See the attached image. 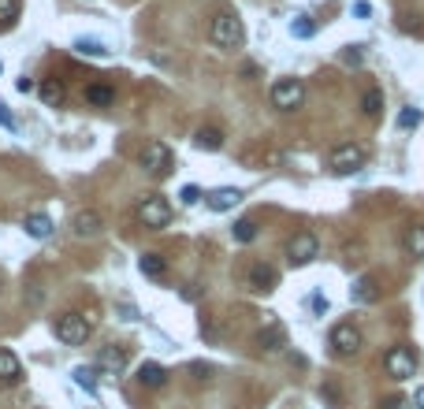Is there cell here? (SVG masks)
<instances>
[{"label": "cell", "instance_id": "1", "mask_svg": "<svg viewBox=\"0 0 424 409\" xmlns=\"http://www.w3.org/2000/svg\"><path fill=\"white\" fill-rule=\"evenodd\" d=\"M208 38L216 48H223V53H235V48H242V41H246V26H242V19L235 11H216L208 23Z\"/></svg>", "mask_w": 424, "mask_h": 409}, {"label": "cell", "instance_id": "2", "mask_svg": "<svg viewBox=\"0 0 424 409\" xmlns=\"http://www.w3.org/2000/svg\"><path fill=\"white\" fill-rule=\"evenodd\" d=\"M53 331H56V339L63 342V346H83L93 327H90V320L83 313H63V317L53 320Z\"/></svg>", "mask_w": 424, "mask_h": 409}, {"label": "cell", "instance_id": "3", "mask_svg": "<svg viewBox=\"0 0 424 409\" xmlns=\"http://www.w3.org/2000/svg\"><path fill=\"white\" fill-rule=\"evenodd\" d=\"M328 164H332L335 175H354V171L365 168V149L357 142H342V145H335V149H332Z\"/></svg>", "mask_w": 424, "mask_h": 409}, {"label": "cell", "instance_id": "4", "mask_svg": "<svg viewBox=\"0 0 424 409\" xmlns=\"http://www.w3.org/2000/svg\"><path fill=\"white\" fill-rule=\"evenodd\" d=\"M138 220L149 227V231H164L171 223V205L160 198V193H149V198H142V205H138Z\"/></svg>", "mask_w": 424, "mask_h": 409}, {"label": "cell", "instance_id": "5", "mask_svg": "<svg viewBox=\"0 0 424 409\" xmlns=\"http://www.w3.org/2000/svg\"><path fill=\"white\" fill-rule=\"evenodd\" d=\"M305 101V86H302V78H280L272 86V108H280V112H295L302 108Z\"/></svg>", "mask_w": 424, "mask_h": 409}, {"label": "cell", "instance_id": "6", "mask_svg": "<svg viewBox=\"0 0 424 409\" xmlns=\"http://www.w3.org/2000/svg\"><path fill=\"white\" fill-rule=\"evenodd\" d=\"M171 149L164 142H145V149H142V168L149 171V175H157V179H164L168 171H171Z\"/></svg>", "mask_w": 424, "mask_h": 409}, {"label": "cell", "instance_id": "7", "mask_svg": "<svg viewBox=\"0 0 424 409\" xmlns=\"http://www.w3.org/2000/svg\"><path fill=\"white\" fill-rule=\"evenodd\" d=\"M383 368H387V376H395V380H410L417 372V357L410 346H391L383 357Z\"/></svg>", "mask_w": 424, "mask_h": 409}, {"label": "cell", "instance_id": "8", "mask_svg": "<svg viewBox=\"0 0 424 409\" xmlns=\"http://www.w3.org/2000/svg\"><path fill=\"white\" fill-rule=\"evenodd\" d=\"M332 350L342 354V357H354L361 350V331H357L354 324H335L332 327Z\"/></svg>", "mask_w": 424, "mask_h": 409}, {"label": "cell", "instance_id": "9", "mask_svg": "<svg viewBox=\"0 0 424 409\" xmlns=\"http://www.w3.org/2000/svg\"><path fill=\"white\" fill-rule=\"evenodd\" d=\"M317 253H320V242H317L313 231H298L295 238H290V245H287V257L295 260V265H309Z\"/></svg>", "mask_w": 424, "mask_h": 409}, {"label": "cell", "instance_id": "10", "mask_svg": "<svg viewBox=\"0 0 424 409\" xmlns=\"http://www.w3.org/2000/svg\"><path fill=\"white\" fill-rule=\"evenodd\" d=\"M71 227H75V235H78V238H97V235L105 231V216H101L97 208H83V212L75 216Z\"/></svg>", "mask_w": 424, "mask_h": 409}, {"label": "cell", "instance_id": "11", "mask_svg": "<svg viewBox=\"0 0 424 409\" xmlns=\"http://www.w3.org/2000/svg\"><path fill=\"white\" fill-rule=\"evenodd\" d=\"M127 361H130V357H127V350H123V346H105L101 354H97V368H101V372H112V376L123 372V368H127Z\"/></svg>", "mask_w": 424, "mask_h": 409}, {"label": "cell", "instance_id": "12", "mask_svg": "<svg viewBox=\"0 0 424 409\" xmlns=\"http://www.w3.org/2000/svg\"><path fill=\"white\" fill-rule=\"evenodd\" d=\"M23 380V365H19V357H15L11 350L0 346V383L11 387V383H19Z\"/></svg>", "mask_w": 424, "mask_h": 409}, {"label": "cell", "instance_id": "13", "mask_svg": "<svg viewBox=\"0 0 424 409\" xmlns=\"http://www.w3.org/2000/svg\"><path fill=\"white\" fill-rule=\"evenodd\" d=\"M238 201H242V190H235V186H220V190L208 193V208L212 212H231Z\"/></svg>", "mask_w": 424, "mask_h": 409}, {"label": "cell", "instance_id": "14", "mask_svg": "<svg viewBox=\"0 0 424 409\" xmlns=\"http://www.w3.org/2000/svg\"><path fill=\"white\" fill-rule=\"evenodd\" d=\"M86 105H93V108L116 105V86H108V82H90L86 86Z\"/></svg>", "mask_w": 424, "mask_h": 409}, {"label": "cell", "instance_id": "15", "mask_svg": "<svg viewBox=\"0 0 424 409\" xmlns=\"http://www.w3.org/2000/svg\"><path fill=\"white\" fill-rule=\"evenodd\" d=\"M23 231L30 235V238H38V242H45L48 235H53V220L45 216V212H30V216L23 220Z\"/></svg>", "mask_w": 424, "mask_h": 409}, {"label": "cell", "instance_id": "16", "mask_svg": "<svg viewBox=\"0 0 424 409\" xmlns=\"http://www.w3.org/2000/svg\"><path fill=\"white\" fill-rule=\"evenodd\" d=\"M194 145H198V149H208V153H220V149H223V130L201 127L198 134H194Z\"/></svg>", "mask_w": 424, "mask_h": 409}, {"label": "cell", "instance_id": "17", "mask_svg": "<svg viewBox=\"0 0 424 409\" xmlns=\"http://www.w3.org/2000/svg\"><path fill=\"white\" fill-rule=\"evenodd\" d=\"M275 280H280V275H275L272 265H253V268H250V287H253V290H272Z\"/></svg>", "mask_w": 424, "mask_h": 409}, {"label": "cell", "instance_id": "18", "mask_svg": "<svg viewBox=\"0 0 424 409\" xmlns=\"http://www.w3.org/2000/svg\"><path fill=\"white\" fill-rule=\"evenodd\" d=\"M138 268H142V275H149V280H164V275H168V260L160 253H145L138 260Z\"/></svg>", "mask_w": 424, "mask_h": 409}, {"label": "cell", "instance_id": "19", "mask_svg": "<svg viewBox=\"0 0 424 409\" xmlns=\"http://www.w3.org/2000/svg\"><path fill=\"white\" fill-rule=\"evenodd\" d=\"M350 298H354L357 305H365V302H376V298H380V287H376V280H369V275H361V280L354 283Z\"/></svg>", "mask_w": 424, "mask_h": 409}, {"label": "cell", "instance_id": "20", "mask_svg": "<svg viewBox=\"0 0 424 409\" xmlns=\"http://www.w3.org/2000/svg\"><path fill=\"white\" fill-rule=\"evenodd\" d=\"M138 383H145V387H164V383H168V372L160 368L157 361H145V365L138 368Z\"/></svg>", "mask_w": 424, "mask_h": 409}, {"label": "cell", "instance_id": "21", "mask_svg": "<svg viewBox=\"0 0 424 409\" xmlns=\"http://www.w3.org/2000/svg\"><path fill=\"white\" fill-rule=\"evenodd\" d=\"M38 90H41V101H45V105H53V108H60V105H63V97H68L63 82H56V78H45Z\"/></svg>", "mask_w": 424, "mask_h": 409}, {"label": "cell", "instance_id": "22", "mask_svg": "<svg viewBox=\"0 0 424 409\" xmlns=\"http://www.w3.org/2000/svg\"><path fill=\"white\" fill-rule=\"evenodd\" d=\"M361 108H365V116H380V112H383V90L372 86V90L361 97Z\"/></svg>", "mask_w": 424, "mask_h": 409}, {"label": "cell", "instance_id": "23", "mask_svg": "<svg viewBox=\"0 0 424 409\" xmlns=\"http://www.w3.org/2000/svg\"><path fill=\"white\" fill-rule=\"evenodd\" d=\"M75 48H78L83 56H97V60H105V56H108V48H105L101 41H97V38H78V41H75Z\"/></svg>", "mask_w": 424, "mask_h": 409}, {"label": "cell", "instance_id": "24", "mask_svg": "<svg viewBox=\"0 0 424 409\" xmlns=\"http://www.w3.org/2000/svg\"><path fill=\"white\" fill-rule=\"evenodd\" d=\"M290 34H295V38H313L317 34V23L309 19V15H298V19L290 23Z\"/></svg>", "mask_w": 424, "mask_h": 409}, {"label": "cell", "instance_id": "25", "mask_svg": "<svg viewBox=\"0 0 424 409\" xmlns=\"http://www.w3.org/2000/svg\"><path fill=\"white\" fill-rule=\"evenodd\" d=\"M231 235H235V242H253V238H257V223H253V220H238V223L231 227Z\"/></svg>", "mask_w": 424, "mask_h": 409}, {"label": "cell", "instance_id": "26", "mask_svg": "<svg viewBox=\"0 0 424 409\" xmlns=\"http://www.w3.org/2000/svg\"><path fill=\"white\" fill-rule=\"evenodd\" d=\"M406 250L413 257H424V227H410V235H406Z\"/></svg>", "mask_w": 424, "mask_h": 409}, {"label": "cell", "instance_id": "27", "mask_svg": "<svg viewBox=\"0 0 424 409\" xmlns=\"http://www.w3.org/2000/svg\"><path fill=\"white\" fill-rule=\"evenodd\" d=\"M19 19V0H0V26H15Z\"/></svg>", "mask_w": 424, "mask_h": 409}, {"label": "cell", "instance_id": "28", "mask_svg": "<svg viewBox=\"0 0 424 409\" xmlns=\"http://www.w3.org/2000/svg\"><path fill=\"white\" fill-rule=\"evenodd\" d=\"M97 372H101V368H75V380H78V387H86V391H93L97 387Z\"/></svg>", "mask_w": 424, "mask_h": 409}, {"label": "cell", "instance_id": "29", "mask_svg": "<svg viewBox=\"0 0 424 409\" xmlns=\"http://www.w3.org/2000/svg\"><path fill=\"white\" fill-rule=\"evenodd\" d=\"M280 342H283V331H280V327H272V331L260 335V346H265V350H275Z\"/></svg>", "mask_w": 424, "mask_h": 409}, {"label": "cell", "instance_id": "30", "mask_svg": "<svg viewBox=\"0 0 424 409\" xmlns=\"http://www.w3.org/2000/svg\"><path fill=\"white\" fill-rule=\"evenodd\" d=\"M417 123H420V108H406L402 116H398V127H406V130L417 127Z\"/></svg>", "mask_w": 424, "mask_h": 409}, {"label": "cell", "instance_id": "31", "mask_svg": "<svg viewBox=\"0 0 424 409\" xmlns=\"http://www.w3.org/2000/svg\"><path fill=\"white\" fill-rule=\"evenodd\" d=\"M0 127H4V130H15V116H11V108H8L4 101H0Z\"/></svg>", "mask_w": 424, "mask_h": 409}, {"label": "cell", "instance_id": "32", "mask_svg": "<svg viewBox=\"0 0 424 409\" xmlns=\"http://www.w3.org/2000/svg\"><path fill=\"white\" fill-rule=\"evenodd\" d=\"M194 201H201V190L198 186H183V205H194Z\"/></svg>", "mask_w": 424, "mask_h": 409}, {"label": "cell", "instance_id": "33", "mask_svg": "<svg viewBox=\"0 0 424 409\" xmlns=\"http://www.w3.org/2000/svg\"><path fill=\"white\" fill-rule=\"evenodd\" d=\"M15 90H19V93H34V82H30V78H19V82H15Z\"/></svg>", "mask_w": 424, "mask_h": 409}, {"label": "cell", "instance_id": "34", "mask_svg": "<svg viewBox=\"0 0 424 409\" xmlns=\"http://www.w3.org/2000/svg\"><path fill=\"white\" fill-rule=\"evenodd\" d=\"M383 409H406L402 398H383Z\"/></svg>", "mask_w": 424, "mask_h": 409}, {"label": "cell", "instance_id": "35", "mask_svg": "<svg viewBox=\"0 0 424 409\" xmlns=\"http://www.w3.org/2000/svg\"><path fill=\"white\" fill-rule=\"evenodd\" d=\"M413 402H417V409H424V387H417V395H413Z\"/></svg>", "mask_w": 424, "mask_h": 409}]
</instances>
